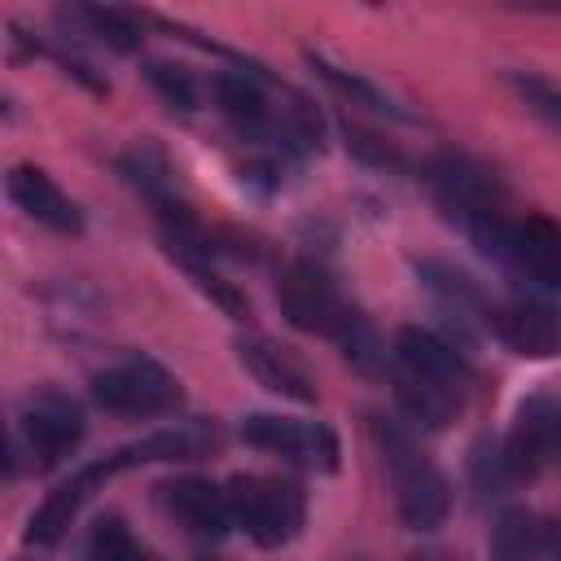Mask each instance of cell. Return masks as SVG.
Masks as SVG:
<instances>
[{
	"label": "cell",
	"mask_w": 561,
	"mask_h": 561,
	"mask_svg": "<svg viewBox=\"0 0 561 561\" xmlns=\"http://www.w3.org/2000/svg\"><path fill=\"white\" fill-rule=\"evenodd\" d=\"M482 324L522 359H548L561 351V316L543 298H530V294L486 298Z\"/></svg>",
	"instance_id": "cell-7"
},
{
	"label": "cell",
	"mask_w": 561,
	"mask_h": 561,
	"mask_svg": "<svg viewBox=\"0 0 561 561\" xmlns=\"http://www.w3.org/2000/svg\"><path fill=\"white\" fill-rule=\"evenodd\" d=\"M390 355H394V368L403 373H416L425 381H438L456 394H465L473 368L465 359V351H456L447 337H438L434 329H421V324H403L394 329V342H390Z\"/></svg>",
	"instance_id": "cell-10"
},
{
	"label": "cell",
	"mask_w": 561,
	"mask_h": 561,
	"mask_svg": "<svg viewBox=\"0 0 561 561\" xmlns=\"http://www.w3.org/2000/svg\"><path fill=\"white\" fill-rule=\"evenodd\" d=\"M92 399L114 416H162L180 408V381L149 355H131L92 377Z\"/></svg>",
	"instance_id": "cell-4"
},
{
	"label": "cell",
	"mask_w": 561,
	"mask_h": 561,
	"mask_svg": "<svg viewBox=\"0 0 561 561\" xmlns=\"http://www.w3.org/2000/svg\"><path fill=\"white\" fill-rule=\"evenodd\" d=\"M237 438L245 447H259V451L298 460V465L320 469V473H333L337 469V456H342V443H337V434L324 421H294V416H276V412H250V416H241Z\"/></svg>",
	"instance_id": "cell-6"
},
{
	"label": "cell",
	"mask_w": 561,
	"mask_h": 561,
	"mask_svg": "<svg viewBox=\"0 0 561 561\" xmlns=\"http://www.w3.org/2000/svg\"><path fill=\"white\" fill-rule=\"evenodd\" d=\"M18 443L26 447L35 469H57L83 443V412L70 394L44 386L31 390L18 408Z\"/></svg>",
	"instance_id": "cell-5"
},
{
	"label": "cell",
	"mask_w": 561,
	"mask_h": 561,
	"mask_svg": "<svg viewBox=\"0 0 561 561\" xmlns=\"http://www.w3.org/2000/svg\"><path fill=\"white\" fill-rule=\"evenodd\" d=\"M237 359H241V368H245L263 390L289 399V403H316L311 377H307L289 355H280L272 342H263V337H237Z\"/></svg>",
	"instance_id": "cell-14"
},
{
	"label": "cell",
	"mask_w": 561,
	"mask_h": 561,
	"mask_svg": "<svg viewBox=\"0 0 561 561\" xmlns=\"http://www.w3.org/2000/svg\"><path fill=\"white\" fill-rule=\"evenodd\" d=\"M416 280H421L443 307H451L456 316H465V311H478V316H482V307H486V298H491V294H482V285H478L469 272H460L456 263H443V259H421V263H416Z\"/></svg>",
	"instance_id": "cell-19"
},
{
	"label": "cell",
	"mask_w": 561,
	"mask_h": 561,
	"mask_svg": "<svg viewBox=\"0 0 561 561\" xmlns=\"http://www.w3.org/2000/svg\"><path fill=\"white\" fill-rule=\"evenodd\" d=\"M118 171H123V180H127V184H131L149 206H158V202L175 197L171 167H167V158H162L153 145H131V149L118 158Z\"/></svg>",
	"instance_id": "cell-21"
},
{
	"label": "cell",
	"mask_w": 561,
	"mask_h": 561,
	"mask_svg": "<svg viewBox=\"0 0 561 561\" xmlns=\"http://www.w3.org/2000/svg\"><path fill=\"white\" fill-rule=\"evenodd\" d=\"M500 267L535 289H561V228L548 215L513 219L508 250H504Z\"/></svg>",
	"instance_id": "cell-9"
},
{
	"label": "cell",
	"mask_w": 561,
	"mask_h": 561,
	"mask_svg": "<svg viewBox=\"0 0 561 561\" xmlns=\"http://www.w3.org/2000/svg\"><path fill=\"white\" fill-rule=\"evenodd\" d=\"M543 548H548L543 526L526 508H504L495 517V526H491V539H486L491 561H539Z\"/></svg>",
	"instance_id": "cell-18"
},
{
	"label": "cell",
	"mask_w": 561,
	"mask_h": 561,
	"mask_svg": "<svg viewBox=\"0 0 561 561\" xmlns=\"http://www.w3.org/2000/svg\"><path fill=\"white\" fill-rule=\"evenodd\" d=\"M394 399L425 430H443L460 412V394L456 390H447L438 381H425L416 373H403V368H394Z\"/></svg>",
	"instance_id": "cell-17"
},
{
	"label": "cell",
	"mask_w": 561,
	"mask_h": 561,
	"mask_svg": "<svg viewBox=\"0 0 561 561\" xmlns=\"http://www.w3.org/2000/svg\"><path fill=\"white\" fill-rule=\"evenodd\" d=\"M526 473L517 469L513 451L504 438H478L469 447V482L482 491V495H504L508 486H517Z\"/></svg>",
	"instance_id": "cell-20"
},
{
	"label": "cell",
	"mask_w": 561,
	"mask_h": 561,
	"mask_svg": "<svg viewBox=\"0 0 561 561\" xmlns=\"http://www.w3.org/2000/svg\"><path fill=\"white\" fill-rule=\"evenodd\" d=\"M145 79H149V88H153L171 110H180V114H193V110H197V83H193L188 70H180V66H171V61H145Z\"/></svg>",
	"instance_id": "cell-24"
},
{
	"label": "cell",
	"mask_w": 561,
	"mask_h": 561,
	"mask_svg": "<svg viewBox=\"0 0 561 561\" xmlns=\"http://www.w3.org/2000/svg\"><path fill=\"white\" fill-rule=\"evenodd\" d=\"M276 307H280V316L294 329L320 333L329 342H337L342 329L355 316V307L337 294L329 272L320 263H311V259H294V263L280 267V276H276Z\"/></svg>",
	"instance_id": "cell-3"
},
{
	"label": "cell",
	"mask_w": 561,
	"mask_h": 561,
	"mask_svg": "<svg viewBox=\"0 0 561 561\" xmlns=\"http://www.w3.org/2000/svg\"><path fill=\"white\" fill-rule=\"evenodd\" d=\"M368 430H373V443L381 451L399 522L408 530H438L447 522V513H451V482H447V473L421 451V443L412 438L408 425H399L390 416H373Z\"/></svg>",
	"instance_id": "cell-1"
},
{
	"label": "cell",
	"mask_w": 561,
	"mask_h": 561,
	"mask_svg": "<svg viewBox=\"0 0 561 561\" xmlns=\"http://www.w3.org/2000/svg\"><path fill=\"white\" fill-rule=\"evenodd\" d=\"M210 88H215L219 114L237 127V136H245L254 145H272L276 140V110L267 105L263 88L245 70H224V75H215Z\"/></svg>",
	"instance_id": "cell-13"
},
{
	"label": "cell",
	"mask_w": 561,
	"mask_h": 561,
	"mask_svg": "<svg viewBox=\"0 0 561 561\" xmlns=\"http://www.w3.org/2000/svg\"><path fill=\"white\" fill-rule=\"evenodd\" d=\"M513 88H517V96L526 101L530 114H539L543 123L561 127V88L557 83H548L539 75H513Z\"/></svg>",
	"instance_id": "cell-27"
},
{
	"label": "cell",
	"mask_w": 561,
	"mask_h": 561,
	"mask_svg": "<svg viewBox=\"0 0 561 561\" xmlns=\"http://www.w3.org/2000/svg\"><path fill=\"white\" fill-rule=\"evenodd\" d=\"M425 180H430L438 206L447 210V219L460 224V232H465L473 219H482V215H491V210H504L495 180H491L482 167L465 162V158H438V162H430V167H425Z\"/></svg>",
	"instance_id": "cell-8"
},
{
	"label": "cell",
	"mask_w": 561,
	"mask_h": 561,
	"mask_svg": "<svg viewBox=\"0 0 561 561\" xmlns=\"http://www.w3.org/2000/svg\"><path fill=\"white\" fill-rule=\"evenodd\" d=\"M162 504L171 508V517L193 530L197 539H219L228 526H232V504H228V486L210 482V478H197V473H184V478H171L162 486Z\"/></svg>",
	"instance_id": "cell-11"
},
{
	"label": "cell",
	"mask_w": 561,
	"mask_h": 561,
	"mask_svg": "<svg viewBox=\"0 0 561 561\" xmlns=\"http://www.w3.org/2000/svg\"><path fill=\"white\" fill-rule=\"evenodd\" d=\"M228 504H232V526H241L245 539L259 548H285L289 539H298L307 522V495L294 478L237 473L228 478Z\"/></svg>",
	"instance_id": "cell-2"
},
{
	"label": "cell",
	"mask_w": 561,
	"mask_h": 561,
	"mask_svg": "<svg viewBox=\"0 0 561 561\" xmlns=\"http://www.w3.org/2000/svg\"><path fill=\"white\" fill-rule=\"evenodd\" d=\"M4 188H9V197L18 202V210H26L35 224H44V228H53V232H79L83 228V215H79V206L61 193V184L48 175V171H39V167H31V162H18L9 175H4Z\"/></svg>",
	"instance_id": "cell-12"
},
{
	"label": "cell",
	"mask_w": 561,
	"mask_h": 561,
	"mask_svg": "<svg viewBox=\"0 0 561 561\" xmlns=\"http://www.w3.org/2000/svg\"><path fill=\"white\" fill-rule=\"evenodd\" d=\"M552 561H561V543H557V548H552Z\"/></svg>",
	"instance_id": "cell-28"
},
{
	"label": "cell",
	"mask_w": 561,
	"mask_h": 561,
	"mask_svg": "<svg viewBox=\"0 0 561 561\" xmlns=\"http://www.w3.org/2000/svg\"><path fill=\"white\" fill-rule=\"evenodd\" d=\"M96 491V482L83 473V465L57 486V491H48L44 495V504L31 513V522H26V543H39V548H53L66 530H70V522L79 517V508L88 504V495Z\"/></svg>",
	"instance_id": "cell-15"
},
{
	"label": "cell",
	"mask_w": 561,
	"mask_h": 561,
	"mask_svg": "<svg viewBox=\"0 0 561 561\" xmlns=\"http://www.w3.org/2000/svg\"><path fill=\"white\" fill-rule=\"evenodd\" d=\"M425 561H438V557H425Z\"/></svg>",
	"instance_id": "cell-29"
},
{
	"label": "cell",
	"mask_w": 561,
	"mask_h": 561,
	"mask_svg": "<svg viewBox=\"0 0 561 561\" xmlns=\"http://www.w3.org/2000/svg\"><path fill=\"white\" fill-rule=\"evenodd\" d=\"M75 18L101 39V44H110L114 53H136L140 48V18L136 13H127V9H114V4H79L75 9Z\"/></svg>",
	"instance_id": "cell-22"
},
{
	"label": "cell",
	"mask_w": 561,
	"mask_h": 561,
	"mask_svg": "<svg viewBox=\"0 0 561 561\" xmlns=\"http://www.w3.org/2000/svg\"><path fill=\"white\" fill-rule=\"evenodd\" d=\"M88 561H153L118 517H101L88 535Z\"/></svg>",
	"instance_id": "cell-23"
},
{
	"label": "cell",
	"mask_w": 561,
	"mask_h": 561,
	"mask_svg": "<svg viewBox=\"0 0 561 561\" xmlns=\"http://www.w3.org/2000/svg\"><path fill=\"white\" fill-rule=\"evenodd\" d=\"M180 267L188 272V280H193V285H197V289H202L219 311H228V316L245 320V311H250V307H245V294H241L232 280H224L206 259H180Z\"/></svg>",
	"instance_id": "cell-25"
},
{
	"label": "cell",
	"mask_w": 561,
	"mask_h": 561,
	"mask_svg": "<svg viewBox=\"0 0 561 561\" xmlns=\"http://www.w3.org/2000/svg\"><path fill=\"white\" fill-rule=\"evenodd\" d=\"M307 66L316 70V79L320 83H329L342 101H351V105H359V110H368V114H381V118H394V123H416L386 88H377L373 79H364L359 70H346V66H337V61H329V57H320V53H307Z\"/></svg>",
	"instance_id": "cell-16"
},
{
	"label": "cell",
	"mask_w": 561,
	"mask_h": 561,
	"mask_svg": "<svg viewBox=\"0 0 561 561\" xmlns=\"http://www.w3.org/2000/svg\"><path fill=\"white\" fill-rule=\"evenodd\" d=\"M342 140H346V149L359 158V162H368V167H390V171H399L403 167V153L394 149V145H386L381 136H373V131H364L359 123H342Z\"/></svg>",
	"instance_id": "cell-26"
}]
</instances>
